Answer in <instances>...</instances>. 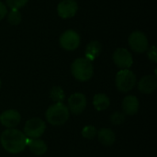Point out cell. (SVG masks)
Here are the masks:
<instances>
[{"label":"cell","instance_id":"ac0fdd59","mask_svg":"<svg viewBox=\"0 0 157 157\" xmlns=\"http://www.w3.org/2000/svg\"><path fill=\"white\" fill-rule=\"evenodd\" d=\"M50 98L55 103H62L65 98V95H64V92L62 87L54 86L50 91Z\"/></svg>","mask_w":157,"mask_h":157},{"label":"cell","instance_id":"603a6c76","mask_svg":"<svg viewBox=\"0 0 157 157\" xmlns=\"http://www.w3.org/2000/svg\"><path fill=\"white\" fill-rule=\"evenodd\" d=\"M147 56H148V58H149L150 61H152L153 63H156L157 53L155 45H153L150 48H148V50H147Z\"/></svg>","mask_w":157,"mask_h":157},{"label":"cell","instance_id":"30bf717a","mask_svg":"<svg viewBox=\"0 0 157 157\" xmlns=\"http://www.w3.org/2000/svg\"><path fill=\"white\" fill-rule=\"evenodd\" d=\"M77 10L78 5L75 0H62L57 6L58 16L63 19L75 17Z\"/></svg>","mask_w":157,"mask_h":157},{"label":"cell","instance_id":"7c38bea8","mask_svg":"<svg viewBox=\"0 0 157 157\" xmlns=\"http://www.w3.org/2000/svg\"><path fill=\"white\" fill-rule=\"evenodd\" d=\"M139 100L135 96L130 95L125 97L122 101V110L125 115L133 116L138 113L139 110Z\"/></svg>","mask_w":157,"mask_h":157},{"label":"cell","instance_id":"d4e9b609","mask_svg":"<svg viewBox=\"0 0 157 157\" xmlns=\"http://www.w3.org/2000/svg\"><path fill=\"white\" fill-rule=\"evenodd\" d=\"M1 84H2V83H1V79H0V88H1Z\"/></svg>","mask_w":157,"mask_h":157},{"label":"cell","instance_id":"4fadbf2b","mask_svg":"<svg viewBox=\"0 0 157 157\" xmlns=\"http://www.w3.org/2000/svg\"><path fill=\"white\" fill-rule=\"evenodd\" d=\"M157 87V79L155 75H145L138 83V88L144 94H151L155 91Z\"/></svg>","mask_w":157,"mask_h":157},{"label":"cell","instance_id":"5b68a950","mask_svg":"<svg viewBox=\"0 0 157 157\" xmlns=\"http://www.w3.org/2000/svg\"><path fill=\"white\" fill-rule=\"evenodd\" d=\"M128 43L130 48L137 53H144L147 52L149 48V40L147 36L140 30H135L130 34Z\"/></svg>","mask_w":157,"mask_h":157},{"label":"cell","instance_id":"277c9868","mask_svg":"<svg viewBox=\"0 0 157 157\" xmlns=\"http://www.w3.org/2000/svg\"><path fill=\"white\" fill-rule=\"evenodd\" d=\"M136 75L130 69L119 71L115 77V85L119 91L126 93L132 90L136 85Z\"/></svg>","mask_w":157,"mask_h":157},{"label":"cell","instance_id":"8992f818","mask_svg":"<svg viewBox=\"0 0 157 157\" xmlns=\"http://www.w3.org/2000/svg\"><path fill=\"white\" fill-rule=\"evenodd\" d=\"M23 130L25 136H28L31 139H38L45 132L46 124L39 118H32L27 121Z\"/></svg>","mask_w":157,"mask_h":157},{"label":"cell","instance_id":"9a60e30c","mask_svg":"<svg viewBox=\"0 0 157 157\" xmlns=\"http://www.w3.org/2000/svg\"><path fill=\"white\" fill-rule=\"evenodd\" d=\"M97 136H98L100 144L105 145V146H110L116 141V135H115L114 132L110 129H108V128L100 129L98 132Z\"/></svg>","mask_w":157,"mask_h":157},{"label":"cell","instance_id":"6da1fadb","mask_svg":"<svg viewBox=\"0 0 157 157\" xmlns=\"http://www.w3.org/2000/svg\"><path fill=\"white\" fill-rule=\"evenodd\" d=\"M25 134L17 129H6L0 136V144L5 151L16 155L21 153L26 147Z\"/></svg>","mask_w":157,"mask_h":157},{"label":"cell","instance_id":"e0dca14e","mask_svg":"<svg viewBox=\"0 0 157 157\" xmlns=\"http://www.w3.org/2000/svg\"><path fill=\"white\" fill-rule=\"evenodd\" d=\"M110 105L109 97L105 94H96L93 98V106L98 111L106 110Z\"/></svg>","mask_w":157,"mask_h":157},{"label":"cell","instance_id":"ba28073f","mask_svg":"<svg viewBox=\"0 0 157 157\" xmlns=\"http://www.w3.org/2000/svg\"><path fill=\"white\" fill-rule=\"evenodd\" d=\"M115 65L122 69H130L133 64V58L132 53L126 48H118L112 55Z\"/></svg>","mask_w":157,"mask_h":157},{"label":"cell","instance_id":"ffe728a7","mask_svg":"<svg viewBox=\"0 0 157 157\" xmlns=\"http://www.w3.org/2000/svg\"><path fill=\"white\" fill-rule=\"evenodd\" d=\"M97 133H98V130L92 125L85 126L82 130V135L86 139H94L97 136Z\"/></svg>","mask_w":157,"mask_h":157},{"label":"cell","instance_id":"7402d4cb","mask_svg":"<svg viewBox=\"0 0 157 157\" xmlns=\"http://www.w3.org/2000/svg\"><path fill=\"white\" fill-rule=\"evenodd\" d=\"M29 0H6L7 6L10 9H18L23 7Z\"/></svg>","mask_w":157,"mask_h":157},{"label":"cell","instance_id":"8fae6325","mask_svg":"<svg viewBox=\"0 0 157 157\" xmlns=\"http://www.w3.org/2000/svg\"><path fill=\"white\" fill-rule=\"evenodd\" d=\"M20 121L21 116L19 112L15 109L6 110L0 115V123L7 129L15 128L19 124Z\"/></svg>","mask_w":157,"mask_h":157},{"label":"cell","instance_id":"3957f363","mask_svg":"<svg viewBox=\"0 0 157 157\" xmlns=\"http://www.w3.org/2000/svg\"><path fill=\"white\" fill-rule=\"evenodd\" d=\"M71 72L76 80L80 82H86L93 76L94 68L92 62L85 57L77 58L71 65Z\"/></svg>","mask_w":157,"mask_h":157},{"label":"cell","instance_id":"7a4b0ae2","mask_svg":"<svg viewBox=\"0 0 157 157\" xmlns=\"http://www.w3.org/2000/svg\"><path fill=\"white\" fill-rule=\"evenodd\" d=\"M45 118L51 125L62 126L69 119V109L63 102L52 104L47 109Z\"/></svg>","mask_w":157,"mask_h":157},{"label":"cell","instance_id":"cb8c5ba5","mask_svg":"<svg viewBox=\"0 0 157 157\" xmlns=\"http://www.w3.org/2000/svg\"><path fill=\"white\" fill-rule=\"evenodd\" d=\"M7 8H6V6L0 1V20H2L7 14Z\"/></svg>","mask_w":157,"mask_h":157},{"label":"cell","instance_id":"9c48e42d","mask_svg":"<svg viewBox=\"0 0 157 157\" xmlns=\"http://www.w3.org/2000/svg\"><path fill=\"white\" fill-rule=\"evenodd\" d=\"M87 100L84 94L74 93L68 98V109L71 113L75 115L81 114L86 108Z\"/></svg>","mask_w":157,"mask_h":157},{"label":"cell","instance_id":"5bb4252c","mask_svg":"<svg viewBox=\"0 0 157 157\" xmlns=\"http://www.w3.org/2000/svg\"><path fill=\"white\" fill-rule=\"evenodd\" d=\"M26 146H28L32 154L35 155H42L47 152V144H45L44 141L40 140V138L38 139H31V138H27L26 139Z\"/></svg>","mask_w":157,"mask_h":157},{"label":"cell","instance_id":"d6986e66","mask_svg":"<svg viewBox=\"0 0 157 157\" xmlns=\"http://www.w3.org/2000/svg\"><path fill=\"white\" fill-rule=\"evenodd\" d=\"M6 16H7L8 23L14 26L18 25L22 20V16L18 9H11L9 12H7Z\"/></svg>","mask_w":157,"mask_h":157},{"label":"cell","instance_id":"2e32d148","mask_svg":"<svg viewBox=\"0 0 157 157\" xmlns=\"http://www.w3.org/2000/svg\"><path fill=\"white\" fill-rule=\"evenodd\" d=\"M101 50H102V46H101L100 42H98L97 40L90 41L86 47L85 58H86L87 60L92 62L99 56Z\"/></svg>","mask_w":157,"mask_h":157},{"label":"cell","instance_id":"52a82bcc","mask_svg":"<svg viewBox=\"0 0 157 157\" xmlns=\"http://www.w3.org/2000/svg\"><path fill=\"white\" fill-rule=\"evenodd\" d=\"M81 38L79 34L73 29H67L63 32L59 38L60 46L65 51H74L80 45Z\"/></svg>","mask_w":157,"mask_h":157},{"label":"cell","instance_id":"44dd1931","mask_svg":"<svg viewBox=\"0 0 157 157\" xmlns=\"http://www.w3.org/2000/svg\"><path fill=\"white\" fill-rule=\"evenodd\" d=\"M110 121L114 125H120L125 121V114L123 112L116 111L110 116Z\"/></svg>","mask_w":157,"mask_h":157}]
</instances>
